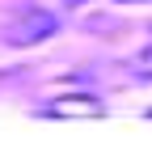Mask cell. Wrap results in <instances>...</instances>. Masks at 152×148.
I'll return each instance as SVG.
<instances>
[{
  "label": "cell",
  "mask_w": 152,
  "mask_h": 148,
  "mask_svg": "<svg viewBox=\"0 0 152 148\" xmlns=\"http://www.w3.org/2000/svg\"><path fill=\"white\" fill-rule=\"evenodd\" d=\"M42 114H51V119H64V114H102V106L93 97H76V102H51V106H42Z\"/></svg>",
  "instance_id": "cell-2"
},
{
  "label": "cell",
  "mask_w": 152,
  "mask_h": 148,
  "mask_svg": "<svg viewBox=\"0 0 152 148\" xmlns=\"http://www.w3.org/2000/svg\"><path fill=\"white\" fill-rule=\"evenodd\" d=\"M118 4H140V0H118Z\"/></svg>",
  "instance_id": "cell-3"
},
{
  "label": "cell",
  "mask_w": 152,
  "mask_h": 148,
  "mask_svg": "<svg viewBox=\"0 0 152 148\" xmlns=\"http://www.w3.org/2000/svg\"><path fill=\"white\" fill-rule=\"evenodd\" d=\"M55 13H47V9H21L13 17V21L4 26V42L9 47H30V42H42L47 34H55Z\"/></svg>",
  "instance_id": "cell-1"
},
{
  "label": "cell",
  "mask_w": 152,
  "mask_h": 148,
  "mask_svg": "<svg viewBox=\"0 0 152 148\" xmlns=\"http://www.w3.org/2000/svg\"><path fill=\"white\" fill-rule=\"evenodd\" d=\"M64 4H85V0H64Z\"/></svg>",
  "instance_id": "cell-4"
}]
</instances>
